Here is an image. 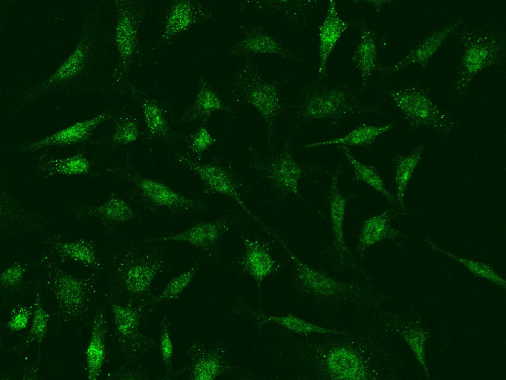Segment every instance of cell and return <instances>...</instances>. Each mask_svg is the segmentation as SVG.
<instances>
[{"mask_svg": "<svg viewBox=\"0 0 506 380\" xmlns=\"http://www.w3.org/2000/svg\"><path fill=\"white\" fill-rule=\"evenodd\" d=\"M166 242L153 238L128 240L112 259L113 290L122 303L148 300L156 277L168 269Z\"/></svg>", "mask_w": 506, "mask_h": 380, "instance_id": "1", "label": "cell"}, {"mask_svg": "<svg viewBox=\"0 0 506 380\" xmlns=\"http://www.w3.org/2000/svg\"><path fill=\"white\" fill-rule=\"evenodd\" d=\"M148 301L128 304L117 300L110 302L115 334L123 353L131 360H137L152 347L156 341L140 331L142 317L148 311Z\"/></svg>", "mask_w": 506, "mask_h": 380, "instance_id": "2", "label": "cell"}, {"mask_svg": "<svg viewBox=\"0 0 506 380\" xmlns=\"http://www.w3.org/2000/svg\"><path fill=\"white\" fill-rule=\"evenodd\" d=\"M126 178L132 184L133 192L138 197L140 206L149 212L165 209L180 214L205 207L201 201L186 196L161 182L130 173Z\"/></svg>", "mask_w": 506, "mask_h": 380, "instance_id": "3", "label": "cell"}, {"mask_svg": "<svg viewBox=\"0 0 506 380\" xmlns=\"http://www.w3.org/2000/svg\"><path fill=\"white\" fill-rule=\"evenodd\" d=\"M465 40L458 89H465L473 77L498 62L505 51V39L498 32L474 31Z\"/></svg>", "mask_w": 506, "mask_h": 380, "instance_id": "4", "label": "cell"}, {"mask_svg": "<svg viewBox=\"0 0 506 380\" xmlns=\"http://www.w3.org/2000/svg\"><path fill=\"white\" fill-rule=\"evenodd\" d=\"M356 98L346 86L320 89L306 99L301 116L307 120H338L350 115L373 112Z\"/></svg>", "mask_w": 506, "mask_h": 380, "instance_id": "5", "label": "cell"}, {"mask_svg": "<svg viewBox=\"0 0 506 380\" xmlns=\"http://www.w3.org/2000/svg\"><path fill=\"white\" fill-rule=\"evenodd\" d=\"M123 1L118 11L116 42L119 53L120 74L124 75L134 55L137 44L139 11L135 4Z\"/></svg>", "mask_w": 506, "mask_h": 380, "instance_id": "6", "label": "cell"}, {"mask_svg": "<svg viewBox=\"0 0 506 380\" xmlns=\"http://www.w3.org/2000/svg\"><path fill=\"white\" fill-rule=\"evenodd\" d=\"M53 291L63 317L74 319L86 312L90 293L82 281L70 275L60 276L55 281Z\"/></svg>", "mask_w": 506, "mask_h": 380, "instance_id": "7", "label": "cell"}, {"mask_svg": "<svg viewBox=\"0 0 506 380\" xmlns=\"http://www.w3.org/2000/svg\"><path fill=\"white\" fill-rule=\"evenodd\" d=\"M177 159L198 176L209 191L232 198L250 213L242 200L233 179L220 166L213 164L198 163L181 155H177Z\"/></svg>", "mask_w": 506, "mask_h": 380, "instance_id": "8", "label": "cell"}, {"mask_svg": "<svg viewBox=\"0 0 506 380\" xmlns=\"http://www.w3.org/2000/svg\"><path fill=\"white\" fill-rule=\"evenodd\" d=\"M341 167L332 177L330 197V215L333 234V242L329 254L342 261H351L353 256L344 236V220L346 200L338 187V178Z\"/></svg>", "mask_w": 506, "mask_h": 380, "instance_id": "9", "label": "cell"}, {"mask_svg": "<svg viewBox=\"0 0 506 380\" xmlns=\"http://www.w3.org/2000/svg\"><path fill=\"white\" fill-rule=\"evenodd\" d=\"M397 107L412 121L433 123L444 114L426 95L419 89L411 87L394 90L389 93Z\"/></svg>", "mask_w": 506, "mask_h": 380, "instance_id": "10", "label": "cell"}, {"mask_svg": "<svg viewBox=\"0 0 506 380\" xmlns=\"http://www.w3.org/2000/svg\"><path fill=\"white\" fill-rule=\"evenodd\" d=\"M107 319L104 311L99 309L94 316L90 335L85 351L87 376L89 380L98 379L106 356V336Z\"/></svg>", "mask_w": 506, "mask_h": 380, "instance_id": "11", "label": "cell"}, {"mask_svg": "<svg viewBox=\"0 0 506 380\" xmlns=\"http://www.w3.org/2000/svg\"><path fill=\"white\" fill-rule=\"evenodd\" d=\"M227 226L226 223L222 221L202 222L181 233L153 239L166 242L170 241L185 242L209 251L217 244Z\"/></svg>", "mask_w": 506, "mask_h": 380, "instance_id": "12", "label": "cell"}, {"mask_svg": "<svg viewBox=\"0 0 506 380\" xmlns=\"http://www.w3.org/2000/svg\"><path fill=\"white\" fill-rule=\"evenodd\" d=\"M349 23L339 16L335 1H329L326 16L319 27V65L320 77L325 76L329 56L342 34L347 30Z\"/></svg>", "mask_w": 506, "mask_h": 380, "instance_id": "13", "label": "cell"}, {"mask_svg": "<svg viewBox=\"0 0 506 380\" xmlns=\"http://www.w3.org/2000/svg\"><path fill=\"white\" fill-rule=\"evenodd\" d=\"M266 167V174L275 186L285 192L298 195L303 170L288 149L280 152Z\"/></svg>", "mask_w": 506, "mask_h": 380, "instance_id": "14", "label": "cell"}, {"mask_svg": "<svg viewBox=\"0 0 506 380\" xmlns=\"http://www.w3.org/2000/svg\"><path fill=\"white\" fill-rule=\"evenodd\" d=\"M293 261L301 284L312 292L323 296L335 294L345 285L301 260L285 243L280 241Z\"/></svg>", "mask_w": 506, "mask_h": 380, "instance_id": "15", "label": "cell"}, {"mask_svg": "<svg viewBox=\"0 0 506 380\" xmlns=\"http://www.w3.org/2000/svg\"><path fill=\"white\" fill-rule=\"evenodd\" d=\"M109 115L104 113L93 118L76 123L43 139L25 146L24 150L27 152L34 151L47 146L68 144L83 141L87 138L98 125L106 120Z\"/></svg>", "mask_w": 506, "mask_h": 380, "instance_id": "16", "label": "cell"}, {"mask_svg": "<svg viewBox=\"0 0 506 380\" xmlns=\"http://www.w3.org/2000/svg\"><path fill=\"white\" fill-rule=\"evenodd\" d=\"M462 20L444 27L424 39L402 60L387 69L386 73L396 72L413 63L423 65L437 51L445 39L461 24Z\"/></svg>", "mask_w": 506, "mask_h": 380, "instance_id": "17", "label": "cell"}, {"mask_svg": "<svg viewBox=\"0 0 506 380\" xmlns=\"http://www.w3.org/2000/svg\"><path fill=\"white\" fill-rule=\"evenodd\" d=\"M326 364L329 372L343 380H359L366 376L365 366L358 355L349 348L339 347L328 354Z\"/></svg>", "mask_w": 506, "mask_h": 380, "instance_id": "18", "label": "cell"}, {"mask_svg": "<svg viewBox=\"0 0 506 380\" xmlns=\"http://www.w3.org/2000/svg\"><path fill=\"white\" fill-rule=\"evenodd\" d=\"M245 252L243 266L248 273L260 285L273 270L275 261L269 249L260 241L245 239Z\"/></svg>", "mask_w": 506, "mask_h": 380, "instance_id": "19", "label": "cell"}, {"mask_svg": "<svg viewBox=\"0 0 506 380\" xmlns=\"http://www.w3.org/2000/svg\"><path fill=\"white\" fill-rule=\"evenodd\" d=\"M391 212L387 210L367 218L363 223L359 236L357 250L368 249L394 235L389 223Z\"/></svg>", "mask_w": 506, "mask_h": 380, "instance_id": "20", "label": "cell"}, {"mask_svg": "<svg viewBox=\"0 0 506 380\" xmlns=\"http://www.w3.org/2000/svg\"><path fill=\"white\" fill-rule=\"evenodd\" d=\"M395 125L390 123L383 126L361 124L345 136L325 141L309 143L305 148H312L321 145H338L339 146H369L380 136L391 129Z\"/></svg>", "mask_w": 506, "mask_h": 380, "instance_id": "21", "label": "cell"}, {"mask_svg": "<svg viewBox=\"0 0 506 380\" xmlns=\"http://www.w3.org/2000/svg\"><path fill=\"white\" fill-rule=\"evenodd\" d=\"M196 8L189 0L176 1L168 12L161 40L166 42L192 26L196 20Z\"/></svg>", "mask_w": 506, "mask_h": 380, "instance_id": "22", "label": "cell"}, {"mask_svg": "<svg viewBox=\"0 0 506 380\" xmlns=\"http://www.w3.org/2000/svg\"><path fill=\"white\" fill-rule=\"evenodd\" d=\"M377 50L372 32L363 27L360 41L353 54V61L357 68L363 86L367 85L376 68Z\"/></svg>", "mask_w": 506, "mask_h": 380, "instance_id": "23", "label": "cell"}, {"mask_svg": "<svg viewBox=\"0 0 506 380\" xmlns=\"http://www.w3.org/2000/svg\"><path fill=\"white\" fill-rule=\"evenodd\" d=\"M222 103L212 91L202 86L183 118L185 121L206 122L215 111L222 109Z\"/></svg>", "mask_w": 506, "mask_h": 380, "instance_id": "24", "label": "cell"}, {"mask_svg": "<svg viewBox=\"0 0 506 380\" xmlns=\"http://www.w3.org/2000/svg\"><path fill=\"white\" fill-rule=\"evenodd\" d=\"M340 146L346 159L353 168L355 179L367 184L382 194L389 201H394L393 196L386 189L382 179L377 170L374 167L359 161L346 146Z\"/></svg>", "mask_w": 506, "mask_h": 380, "instance_id": "25", "label": "cell"}, {"mask_svg": "<svg viewBox=\"0 0 506 380\" xmlns=\"http://www.w3.org/2000/svg\"><path fill=\"white\" fill-rule=\"evenodd\" d=\"M199 267V263L196 262L186 271L172 278L160 294L149 299L148 310H152L164 301L178 298L193 280Z\"/></svg>", "mask_w": 506, "mask_h": 380, "instance_id": "26", "label": "cell"}, {"mask_svg": "<svg viewBox=\"0 0 506 380\" xmlns=\"http://www.w3.org/2000/svg\"><path fill=\"white\" fill-rule=\"evenodd\" d=\"M192 361L190 379L211 380L216 377L219 372L220 364L218 359L211 354H198L192 347L187 351Z\"/></svg>", "mask_w": 506, "mask_h": 380, "instance_id": "27", "label": "cell"}, {"mask_svg": "<svg viewBox=\"0 0 506 380\" xmlns=\"http://www.w3.org/2000/svg\"><path fill=\"white\" fill-rule=\"evenodd\" d=\"M265 321L281 326L293 332L301 334H329L337 332L335 330L308 322L292 314L266 316Z\"/></svg>", "mask_w": 506, "mask_h": 380, "instance_id": "28", "label": "cell"}, {"mask_svg": "<svg viewBox=\"0 0 506 380\" xmlns=\"http://www.w3.org/2000/svg\"><path fill=\"white\" fill-rule=\"evenodd\" d=\"M100 215L114 224L127 223L133 220L135 214L131 207L123 199L112 196L99 208Z\"/></svg>", "mask_w": 506, "mask_h": 380, "instance_id": "29", "label": "cell"}, {"mask_svg": "<svg viewBox=\"0 0 506 380\" xmlns=\"http://www.w3.org/2000/svg\"><path fill=\"white\" fill-rule=\"evenodd\" d=\"M422 150L420 148L405 156H399L395 161V182L397 198L402 200L406 184L420 161Z\"/></svg>", "mask_w": 506, "mask_h": 380, "instance_id": "30", "label": "cell"}, {"mask_svg": "<svg viewBox=\"0 0 506 380\" xmlns=\"http://www.w3.org/2000/svg\"><path fill=\"white\" fill-rule=\"evenodd\" d=\"M141 104L144 120L149 132L156 136H166L168 125L160 106L146 98L143 99Z\"/></svg>", "mask_w": 506, "mask_h": 380, "instance_id": "31", "label": "cell"}, {"mask_svg": "<svg viewBox=\"0 0 506 380\" xmlns=\"http://www.w3.org/2000/svg\"><path fill=\"white\" fill-rule=\"evenodd\" d=\"M89 164L81 154L63 158L50 159L45 165L44 170L50 174L76 175L88 171Z\"/></svg>", "mask_w": 506, "mask_h": 380, "instance_id": "32", "label": "cell"}, {"mask_svg": "<svg viewBox=\"0 0 506 380\" xmlns=\"http://www.w3.org/2000/svg\"><path fill=\"white\" fill-rule=\"evenodd\" d=\"M50 316L39 299L35 301L28 342L37 341L41 344L47 331Z\"/></svg>", "mask_w": 506, "mask_h": 380, "instance_id": "33", "label": "cell"}, {"mask_svg": "<svg viewBox=\"0 0 506 380\" xmlns=\"http://www.w3.org/2000/svg\"><path fill=\"white\" fill-rule=\"evenodd\" d=\"M139 134L136 119L131 116H126L118 122L112 137V141L118 145L130 144L137 139Z\"/></svg>", "mask_w": 506, "mask_h": 380, "instance_id": "34", "label": "cell"}, {"mask_svg": "<svg viewBox=\"0 0 506 380\" xmlns=\"http://www.w3.org/2000/svg\"><path fill=\"white\" fill-rule=\"evenodd\" d=\"M159 345L161 358L168 372L172 367L173 356V344L170 333L169 320L166 316L161 319L160 324Z\"/></svg>", "mask_w": 506, "mask_h": 380, "instance_id": "35", "label": "cell"}, {"mask_svg": "<svg viewBox=\"0 0 506 380\" xmlns=\"http://www.w3.org/2000/svg\"><path fill=\"white\" fill-rule=\"evenodd\" d=\"M216 139L205 127L199 128L193 135L190 147L192 153L198 156L213 144Z\"/></svg>", "mask_w": 506, "mask_h": 380, "instance_id": "36", "label": "cell"}, {"mask_svg": "<svg viewBox=\"0 0 506 380\" xmlns=\"http://www.w3.org/2000/svg\"><path fill=\"white\" fill-rule=\"evenodd\" d=\"M33 307L24 305L18 308L13 313L7 323V327L13 332H19L25 329L33 315Z\"/></svg>", "mask_w": 506, "mask_h": 380, "instance_id": "37", "label": "cell"}, {"mask_svg": "<svg viewBox=\"0 0 506 380\" xmlns=\"http://www.w3.org/2000/svg\"><path fill=\"white\" fill-rule=\"evenodd\" d=\"M23 273V269L19 266L7 269L1 274V285L7 287L15 286L21 281Z\"/></svg>", "mask_w": 506, "mask_h": 380, "instance_id": "38", "label": "cell"}, {"mask_svg": "<svg viewBox=\"0 0 506 380\" xmlns=\"http://www.w3.org/2000/svg\"><path fill=\"white\" fill-rule=\"evenodd\" d=\"M68 249L74 258L86 263L92 262L91 253L87 248L78 244L70 246Z\"/></svg>", "mask_w": 506, "mask_h": 380, "instance_id": "39", "label": "cell"}]
</instances>
